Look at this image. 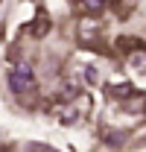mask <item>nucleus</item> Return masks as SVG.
Instances as JSON below:
<instances>
[{
  "instance_id": "1",
  "label": "nucleus",
  "mask_w": 146,
  "mask_h": 152,
  "mask_svg": "<svg viewBox=\"0 0 146 152\" xmlns=\"http://www.w3.org/2000/svg\"><path fill=\"white\" fill-rule=\"evenodd\" d=\"M9 88H12V91H15L18 96H32V94H35V88H38L32 67L20 61L18 67H15V70L9 73Z\"/></svg>"
},
{
  "instance_id": "2",
  "label": "nucleus",
  "mask_w": 146,
  "mask_h": 152,
  "mask_svg": "<svg viewBox=\"0 0 146 152\" xmlns=\"http://www.w3.org/2000/svg\"><path fill=\"white\" fill-rule=\"evenodd\" d=\"M85 3V12H99L102 9V0H82Z\"/></svg>"
},
{
  "instance_id": "3",
  "label": "nucleus",
  "mask_w": 146,
  "mask_h": 152,
  "mask_svg": "<svg viewBox=\"0 0 146 152\" xmlns=\"http://www.w3.org/2000/svg\"><path fill=\"white\" fill-rule=\"evenodd\" d=\"M32 32H35V35H44V32H47V20L38 18V23H35V29H32Z\"/></svg>"
}]
</instances>
